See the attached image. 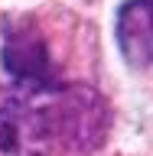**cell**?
<instances>
[{
  "mask_svg": "<svg viewBox=\"0 0 153 156\" xmlns=\"http://www.w3.org/2000/svg\"><path fill=\"white\" fill-rule=\"evenodd\" d=\"M117 42L130 65H153V0H127L117 10Z\"/></svg>",
  "mask_w": 153,
  "mask_h": 156,
  "instance_id": "3957f363",
  "label": "cell"
},
{
  "mask_svg": "<svg viewBox=\"0 0 153 156\" xmlns=\"http://www.w3.org/2000/svg\"><path fill=\"white\" fill-rule=\"evenodd\" d=\"M107 136V101L85 85L0 91V156L91 153Z\"/></svg>",
  "mask_w": 153,
  "mask_h": 156,
  "instance_id": "6da1fadb",
  "label": "cell"
},
{
  "mask_svg": "<svg viewBox=\"0 0 153 156\" xmlns=\"http://www.w3.org/2000/svg\"><path fill=\"white\" fill-rule=\"evenodd\" d=\"M7 75L23 88H52L59 85L56 65L49 55L46 36L39 33L33 20H16L3 29V49H0Z\"/></svg>",
  "mask_w": 153,
  "mask_h": 156,
  "instance_id": "7a4b0ae2",
  "label": "cell"
}]
</instances>
